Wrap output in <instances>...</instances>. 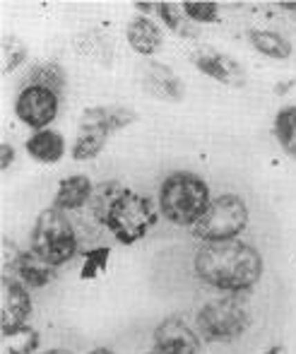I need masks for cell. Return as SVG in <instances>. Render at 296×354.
<instances>
[{"label": "cell", "mask_w": 296, "mask_h": 354, "mask_svg": "<svg viewBox=\"0 0 296 354\" xmlns=\"http://www.w3.org/2000/svg\"><path fill=\"white\" fill-rule=\"evenodd\" d=\"M27 46L19 37L5 34L3 37V73H12L15 68H19L27 61Z\"/></svg>", "instance_id": "603a6c76"}, {"label": "cell", "mask_w": 296, "mask_h": 354, "mask_svg": "<svg viewBox=\"0 0 296 354\" xmlns=\"http://www.w3.org/2000/svg\"><path fill=\"white\" fill-rule=\"evenodd\" d=\"M27 152L41 164H56L65 154V140L56 131H34L27 140Z\"/></svg>", "instance_id": "2e32d148"}, {"label": "cell", "mask_w": 296, "mask_h": 354, "mask_svg": "<svg viewBox=\"0 0 296 354\" xmlns=\"http://www.w3.org/2000/svg\"><path fill=\"white\" fill-rule=\"evenodd\" d=\"M154 222H157V210L152 203L145 196L128 191V188L120 193L118 201L113 203L107 214V229L123 246L145 239V234L154 227Z\"/></svg>", "instance_id": "8992f818"}, {"label": "cell", "mask_w": 296, "mask_h": 354, "mask_svg": "<svg viewBox=\"0 0 296 354\" xmlns=\"http://www.w3.org/2000/svg\"><path fill=\"white\" fill-rule=\"evenodd\" d=\"M195 272L219 292H248L263 275V258L253 246L237 239L205 243L195 256Z\"/></svg>", "instance_id": "6da1fadb"}, {"label": "cell", "mask_w": 296, "mask_h": 354, "mask_svg": "<svg viewBox=\"0 0 296 354\" xmlns=\"http://www.w3.org/2000/svg\"><path fill=\"white\" fill-rule=\"evenodd\" d=\"M94 193V186L89 181V176L84 174H77V176H68L60 181L56 201H53V207L60 212H77L82 207H87L89 198Z\"/></svg>", "instance_id": "5bb4252c"}, {"label": "cell", "mask_w": 296, "mask_h": 354, "mask_svg": "<svg viewBox=\"0 0 296 354\" xmlns=\"http://www.w3.org/2000/svg\"><path fill=\"white\" fill-rule=\"evenodd\" d=\"M195 68L203 75H207V77L217 80V82L229 84V87H241L246 82V71L237 58L227 56V53L212 51V48L200 51L195 56Z\"/></svg>", "instance_id": "7c38bea8"}, {"label": "cell", "mask_w": 296, "mask_h": 354, "mask_svg": "<svg viewBox=\"0 0 296 354\" xmlns=\"http://www.w3.org/2000/svg\"><path fill=\"white\" fill-rule=\"evenodd\" d=\"M125 34H128V44L133 46V51L145 58L154 56L164 44L162 29H159L149 17H145V15H138V17L130 19L128 32Z\"/></svg>", "instance_id": "9a60e30c"}, {"label": "cell", "mask_w": 296, "mask_h": 354, "mask_svg": "<svg viewBox=\"0 0 296 354\" xmlns=\"http://www.w3.org/2000/svg\"><path fill=\"white\" fill-rule=\"evenodd\" d=\"M246 224H248L246 203L234 193H227V196H219L210 203L205 214L195 222L193 234L203 239L205 243L229 241V239H237L243 232Z\"/></svg>", "instance_id": "52a82bcc"}, {"label": "cell", "mask_w": 296, "mask_h": 354, "mask_svg": "<svg viewBox=\"0 0 296 354\" xmlns=\"http://www.w3.org/2000/svg\"><path fill=\"white\" fill-rule=\"evenodd\" d=\"M157 15L162 17V22L172 29L174 34L178 37H185V39H195L198 37V29L193 27L188 17L183 15V10L174 3H157Z\"/></svg>", "instance_id": "44dd1931"}, {"label": "cell", "mask_w": 296, "mask_h": 354, "mask_svg": "<svg viewBox=\"0 0 296 354\" xmlns=\"http://www.w3.org/2000/svg\"><path fill=\"white\" fill-rule=\"evenodd\" d=\"M60 94L44 87H22L15 99V113L24 126L34 131H46L48 123L56 121L58 116Z\"/></svg>", "instance_id": "ba28073f"}, {"label": "cell", "mask_w": 296, "mask_h": 354, "mask_svg": "<svg viewBox=\"0 0 296 354\" xmlns=\"http://www.w3.org/2000/svg\"><path fill=\"white\" fill-rule=\"evenodd\" d=\"M250 313L241 297H222L198 313V330L207 342H234L248 330Z\"/></svg>", "instance_id": "5b68a950"}, {"label": "cell", "mask_w": 296, "mask_h": 354, "mask_svg": "<svg viewBox=\"0 0 296 354\" xmlns=\"http://www.w3.org/2000/svg\"><path fill=\"white\" fill-rule=\"evenodd\" d=\"M275 138H277L279 147L296 159V106L279 109L277 118H275Z\"/></svg>", "instance_id": "ffe728a7"}, {"label": "cell", "mask_w": 296, "mask_h": 354, "mask_svg": "<svg viewBox=\"0 0 296 354\" xmlns=\"http://www.w3.org/2000/svg\"><path fill=\"white\" fill-rule=\"evenodd\" d=\"M29 313H32L29 287L3 275V280H0V330L22 328Z\"/></svg>", "instance_id": "9c48e42d"}, {"label": "cell", "mask_w": 296, "mask_h": 354, "mask_svg": "<svg viewBox=\"0 0 296 354\" xmlns=\"http://www.w3.org/2000/svg\"><path fill=\"white\" fill-rule=\"evenodd\" d=\"M279 8H284V10H294V12H296V3H289V0H284V3H279Z\"/></svg>", "instance_id": "4316f807"}, {"label": "cell", "mask_w": 296, "mask_h": 354, "mask_svg": "<svg viewBox=\"0 0 296 354\" xmlns=\"http://www.w3.org/2000/svg\"><path fill=\"white\" fill-rule=\"evenodd\" d=\"M109 256H111V251H109L107 246L92 248V251L84 253L82 270H80V275H82V280H94V277H99V275H102V272H107Z\"/></svg>", "instance_id": "cb8c5ba5"}, {"label": "cell", "mask_w": 296, "mask_h": 354, "mask_svg": "<svg viewBox=\"0 0 296 354\" xmlns=\"http://www.w3.org/2000/svg\"><path fill=\"white\" fill-rule=\"evenodd\" d=\"M89 354H113V352H109V350H102V347H99V350H92Z\"/></svg>", "instance_id": "f1b7e54d"}, {"label": "cell", "mask_w": 296, "mask_h": 354, "mask_svg": "<svg viewBox=\"0 0 296 354\" xmlns=\"http://www.w3.org/2000/svg\"><path fill=\"white\" fill-rule=\"evenodd\" d=\"M210 203L212 198H210L207 183L188 171H176L167 176L159 191V210L169 222L178 227H195Z\"/></svg>", "instance_id": "7a4b0ae2"}, {"label": "cell", "mask_w": 296, "mask_h": 354, "mask_svg": "<svg viewBox=\"0 0 296 354\" xmlns=\"http://www.w3.org/2000/svg\"><path fill=\"white\" fill-rule=\"evenodd\" d=\"M22 87H44L60 94L65 87V73L56 63H37V66L29 68Z\"/></svg>", "instance_id": "d6986e66"}, {"label": "cell", "mask_w": 296, "mask_h": 354, "mask_svg": "<svg viewBox=\"0 0 296 354\" xmlns=\"http://www.w3.org/2000/svg\"><path fill=\"white\" fill-rule=\"evenodd\" d=\"M181 10L190 22L198 24L217 22L219 17V3H212V0H185L181 3Z\"/></svg>", "instance_id": "7402d4cb"}, {"label": "cell", "mask_w": 296, "mask_h": 354, "mask_svg": "<svg viewBox=\"0 0 296 354\" xmlns=\"http://www.w3.org/2000/svg\"><path fill=\"white\" fill-rule=\"evenodd\" d=\"M138 121V113L125 106H94L80 118V131L73 145V159H94L107 145V138Z\"/></svg>", "instance_id": "3957f363"}, {"label": "cell", "mask_w": 296, "mask_h": 354, "mask_svg": "<svg viewBox=\"0 0 296 354\" xmlns=\"http://www.w3.org/2000/svg\"><path fill=\"white\" fill-rule=\"evenodd\" d=\"M3 275L22 282L24 287H29V289H39L56 280V266H51V263L39 256L37 251H24L22 256L17 258V263L12 266V270L3 272Z\"/></svg>", "instance_id": "4fadbf2b"}, {"label": "cell", "mask_w": 296, "mask_h": 354, "mask_svg": "<svg viewBox=\"0 0 296 354\" xmlns=\"http://www.w3.org/2000/svg\"><path fill=\"white\" fill-rule=\"evenodd\" d=\"M140 82H142L145 92L152 94L154 99H162V102H181L185 94L183 80L169 66L152 61V58H147L140 68Z\"/></svg>", "instance_id": "30bf717a"}, {"label": "cell", "mask_w": 296, "mask_h": 354, "mask_svg": "<svg viewBox=\"0 0 296 354\" xmlns=\"http://www.w3.org/2000/svg\"><path fill=\"white\" fill-rule=\"evenodd\" d=\"M248 41L250 46L258 53L275 61H284V58L292 56V44L277 32H268V29H250L248 32Z\"/></svg>", "instance_id": "e0dca14e"}, {"label": "cell", "mask_w": 296, "mask_h": 354, "mask_svg": "<svg viewBox=\"0 0 296 354\" xmlns=\"http://www.w3.org/2000/svg\"><path fill=\"white\" fill-rule=\"evenodd\" d=\"M80 239L70 222L68 212H60L56 207H48L39 214L32 232V251L46 258L51 266H63L77 253Z\"/></svg>", "instance_id": "277c9868"}, {"label": "cell", "mask_w": 296, "mask_h": 354, "mask_svg": "<svg viewBox=\"0 0 296 354\" xmlns=\"http://www.w3.org/2000/svg\"><path fill=\"white\" fill-rule=\"evenodd\" d=\"M265 354H287V350H284L282 345H275V347H270V350L265 352Z\"/></svg>", "instance_id": "484cf974"}, {"label": "cell", "mask_w": 296, "mask_h": 354, "mask_svg": "<svg viewBox=\"0 0 296 354\" xmlns=\"http://www.w3.org/2000/svg\"><path fill=\"white\" fill-rule=\"evenodd\" d=\"M44 354H73V352H68V350H48V352H44Z\"/></svg>", "instance_id": "83f0119b"}, {"label": "cell", "mask_w": 296, "mask_h": 354, "mask_svg": "<svg viewBox=\"0 0 296 354\" xmlns=\"http://www.w3.org/2000/svg\"><path fill=\"white\" fill-rule=\"evenodd\" d=\"M149 354H200L198 335L181 318H169L154 330Z\"/></svg>", "instance_id": "8fae6325"}, {"label": "cell", "mask_w": 296, "mask_h": 354, "mask_svg": "<svg viewBox=\"0 0 296 354\" xmlns=\"http://www.w3.org/2000/svg\"><path fill=\"white\" fill-rule=\"evenodd\" d=\"M0 354H34L39 347V333L29 326L0 330Z\"/></svg>", "instance_id": "ac0fdd59"}, {"label": "cell", "mask_w": 296, "mask_h": 354, "mask_svg": "<svg viewBox=\"0 0 296 354\" xmlns=\"http://www.w3.org/2000/svg\"><path fill=\"white\" fill-rule=\"evenodd\" d=\"M12 162H15V149H12V145L3 142V145H0V169H3V171H8L10 164H12Z\"/></svg>", "instance_id": "d4e9b609"}]
</instances>
